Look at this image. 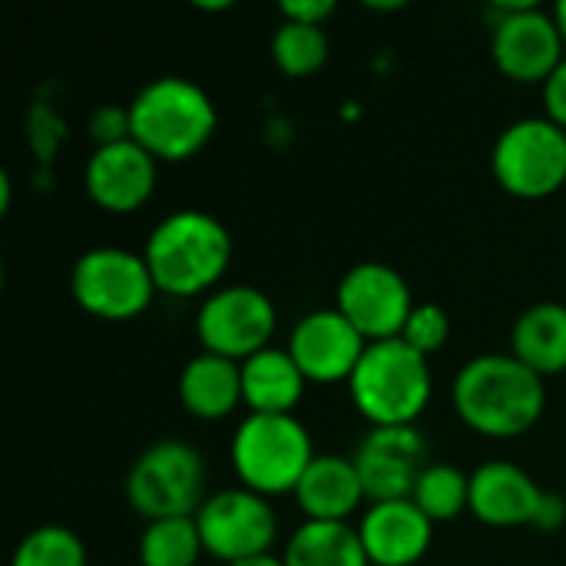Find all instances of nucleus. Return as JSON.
Returning <instances> with one entry per match:
<instances>
[{
	"label": "nucleus",
	"instance_id": "nucleus-1",
	"mask_svg": "<svg viewBox=\"0 0 566 566\" xmlns=\"http://www.w3.org/2000/svg\"><path fill=\"white\" fill-rule=\"evenodd\" d=\"M544 405V378L514 355H478L454 378V408L484 438L527 434L541 421Z\"/></svg>",
	"mask_w": 566,
	"mask_h": 566
},
{
	"label": "nucleus",
	"instance_id": "nucleus-2",
	"mask_svg": "<svg viewBox=\"0 0 566 566\" xmlns=\"http://www.w3.org/2000/svg\"><path fill=\"white\" fill-rule=\"evenodd\" d=\"M143 259L163 295H202L226 275L232 259V235L212 212L176 209L149 232Z\"/></svg>",
	"mask_w": 566,
	"mask_h": 566
},
{
	"label": "nucleus",
	"instance_id": "nucleus-3",
	"mask_svg": "<svg viewBox=\"0 0 566 566\" xmlns=\"http://www.w3.org/2000/svg\"><path fill=\"white\" fill-rule=\"evenodd\" d=\"M129 126L156 163H182L212 139L216 103L186 76H156L133 96Z\"/></svg>",
	"mask_w": 566,
	"mask_h": 566
},
{
	"label": "nucleus",
	"instance_id": "nucleus-4",
	"mask_svg": "<svg viewBox=\"0 0 566 566\" xmlns=\"http://www.w3.org/2000/svg\"><path fill=\"white\" fill-rule=\"evenodd\" d=\"M355 408L371 428L415 424L431 401V368L401 338L371 342L348 381Z\"/></svg>",
	"mask_w": 566,
	"mask_h": 566
},
{
	"label": "nucleus",
	"instance_id": "nucleus-5",
	"mask_svg": "<svg viewBox=\"0 0 566 566\" xmlns=\"http://www.w3.org/2000/svg\"><path fill=\"white\" fill-rule=\"evenodd\" d=\"M312 458V438L295 415H249L232 438V468L262 497L295 494Z\"/></svg>",
	"mask_w": 566,
	"mask_h": 566
},
{
	"label": "nucleus",
	"instance_id": "nucleus-6",
	"mask_svg": "<svg viewBox=\"0 0 566 566\" xmlns=\"http://www.w3.org/2000/svg\"><path fill=\"white\" fill-rule=\"evenodd\" d=\"M129 507L153 521L196 517L206 504V464L202 454L186 441L149 444L126 474Z\"/></svg>",
	"mask_w": 566,
	"mask_h": 566
},
{
	"label": "nucleus",
	"instance_id": "nucleus-7",
	"mask_svg": "<svg viewBox=\"0 0 566 566\" xmlns=\"http://www.w3.org/2000/svg\"><path fill=\"white\" fill-rule=\"evenodd\" d=\"M494 179L517 199H547L566 182V129L547 116L511 123L491 153Z\"/></svg>",
	"mask_w": 566,
	"mask_h": 566
},
{
	"label": "nucleus",
	"instance_id": "nucleus-8",
	"mask_svg": "<svg viewBox=\"0 0 566 566\" xmlns=\"http://www.w3.org/2000/svg\"><path fill=\"white\" fill-rule=\"evenodd\" d=\"M76 305L106 322H129L143 315L159 292L143 252L119 245H99L76 259L70 275Z\"/></svg>",
	"mask_w": 566,
	"mask_h": 566
},
{
	"label": "nucleus",
	"instance_id": "nucleus-9",
	"mask_svg": "<svg viewBox=\"0 0 566 566\" xmlns=\"http://www.w3.org/2000/svg\"><path fill=\"white\" fill-rule=\"evenodd\" d=\"M275 335V305L262 289L252 285H229L216 289L199 315H196V338L202 352L245 361L269 348Z\"/></svg>",
	"mask_w": 566,
	"mask_h": 566
},
{
	"label": "nucleus",
	"instance_id": "nucleus-10",
	"mask_svg": "<svg viewBox=\"0 0 566 566\" xmlns=\"http://www.w3.org/2000/svg\"><path fill=\"white\" fill-rule=\"evenodd\" d=\"M196 524L206 554H212L226 566L269 554L279 534V517L269 497L249 488H229L206 497V504L196 514Z\"/></svg>",
	"mask_w": 566,
	"mask_h": 566
},
{
	"label": "nucleus",
	"instance_id": "nucleus-11",
	"mask_svg": "<svg viewBox=\"0 0 566 566\" xmlns=\"http://www.w3.org/2000/svg\"><path fill=\"white\" fill-rule=\"evenodd\" d=\"M501 17L491 33V56L497 70L517 83H547L564 63V33L554 13L537 3H497Z\"/></svg>",
	"mask_w": 566,
	"mask_h": 566
},
{
	"label": "nucleus",
	"instance_id": "nucleus-12",
	"mask_svg": "<svg viewBox=\"0 0 566 566\" xmlns=\"http://www.w3.org/2000/svg\"><path fill=\"white\" fill-rule=\"evenodd\" d=\"M361 335L365 342H388L398 338L415 298L405 275L385 262H358L338 282V305H335Z\"/></svg>",
	"mask_w": 566,
	"mask_h": 566
},
{
	"label": "nucleus",
	"instance_id": "nucleus-13",
	"mask_svg": "<svg viewBox=\"0 0 566 566\" xmlns=\"http://www.w3.org/2000/svg\"><path fill=\"white\" fill-rule=\"evenodd\" d=\"M352 461L368 501H411L418 478L428 468V441L415 424L371 428Z\"/></svg>",
	"mask_w": 566,
	"mask_h": 566
},
{
	"label": "nucleus",
	"instance_id": "nucleus-14",
	"mask_svg": "<svg viewBox=\"0 0 566 566\" xmlns=\"http://www.w3.org/2000/svg\"><path fill=\"white\" fill-rule=\"evenodd\" d=\"M365 348V335L338 308H318L302 315L289 338V355L295 358L302 375L318 385L352 381Z\"/></svg>",
	"mask_w": 566,
	"mask_h": 566
},
{
	"label": "nucleus",
	"instance_id": "nucleus-15",
	"mask_svg": "<svg viewBox=\"0 0 566 566\" xmlns=\"http://www.w3.org/2000/svg\"><path fill=\"white\" fill-rule=\"evenodd\" d=\"M86 192L106 212H133L156 189V159L136 143L123 139L113 146H96L86 159Z\"/></svg>",
	"mask_w": 566,
	"mask_h": 566
},
{
	"label": "nucleus",
	"instance_id": "nucleus-16",
	"mask_svg": "<svg viewBox=\"0 0 566 566\" xmlns=\"http://www.w3.org/2000/svg\"><path fill=\"white\" fill-rule=\"evenodd\" d=\"M544 488L511 461H488L471 474V514L488 527H531Z\"/></svg>",
	"mask_w": 566,
	"mask_h": 566
},
{
	"label": "nucleus",
	"instance_id": "nucleus-17",
	"mask_svg": "<svg viewBox=\"0 0 566 566\" xmlns=\"http://www.w3.org/2000/svg\"><path fill=\"white\" fill-rule=\"evenodd\" d=\"M358 534L371 566H415L431 547L434 524L415 501H385L371 504Z\"/></svg>",
	"mask_w": 566,
	"mask_h": 566
},
{
	"label": "nucleus",
	"instance_id": "nucleus-18",
	"mask_svg": "<svg viewBox=\"0 0 566 566\" xmlns=\"http://www.w3.org/2000/svg\"><path fill=\"white\" fill-rule=\"evenodd\" d=\"M295 501L308 521L345 524L365 501L355 461L342 454H315L295 488Z\"/></svg>",
	"mask_w": 566,
	"mask_h": 566
},
{
	"label": "nucleus",
	"instance_id": "nucleus-19",
	"mask_svg": "<svg viewBox=\"0 0 566 566\" xmlns=\"http://www.w3.org/2000/svg\"><path fill=\"white\" fill-rule=\"evenodd\" d=\"M179 401L202 421L232 415L242 401V365L212 352H199L179 375Z\"/></svg>",
	"mask_w": 566,
	"mask_h": 566
},
{
	"label": "nucleus",
	"instance_id": "nucleus-20",
	"mask_svg": "<svg viewBox=\"0 0 566 566\" xmlns=\"http://www.w3.org/2000/svg\"><path fill=\"white\" fill-rule=\"evenodd\" d=\"M308 378L289 348H262L242 361V401L252 415H292Z\"/></svg>",
	"mask_w": 566,
	"mask_h": 566
},
{
	"label": "nucleus",
	"instance_id": "nucleus-21",
	"mask_svg": "<svg viewBox=\"0 0 566 566\" xmlns=\"http://www.w3.org/2000/svg\"><path fill=\"white\" fill-rule=\"evenodd\" d=\"M514 358H521L541 378L566 371V305L537 302L514 322Z\"/></svg>",
	"mask_w": 566,
	"mask_h": 566
},
{
	"label": "nucleus",
	"instance_id": "nucleus-22",
	"mask_svg": "<svg viewBox=\"0 0 566 566\" xmlns=\"http://www.w3.org/2000/svg\"><path fill=\"white\" fill-rule=\"evenodd\" d=\"M282 560L285 566H371L358 531L325 521H305L292 534Z\"/></svg>",
	"mask_w": 566,
	"mask_h": 566
},
{
	"label": "nucleus",
	"instance_id": "nucleus-23",
	"mask_svg": "<svg viewBox=\"0 0 566 566\" xmlns=\"http://www.w3.org/2000/svg\"><path fill=\"white\" fill-rule=\"evenodd\" d=\"M206 554L196 517H172L146 524L139 537V564L143 566H196Z\"/></svg>",
	"mask_w": 566,
	"mask_h": 566
},
{
	"label": "nucleus",
	"instance_id": "nucleus-24",
	"mask_svg": "<svg viewBox=\"0 0 566 566\" xmlns=\"http://www.w3.org/2000/svg\"><path fill=\"white\" fill-rule=\"evenodd\" d=\"M411 501L424 511L431 524L454 521L458 514L471 511V474L451 464H428Z\"/></svg>",
	"mask_w": 566,
	"mask_h": 566
},
{
	"label": "nucleus",
	"instance_id": "nucleus-25",
	"mask_svg": "<svg viewBox=\"0 0 566 566\" xmlns=\"http://www.w3.org/2000/svg\"><path fill=\"white\" fill-rule=\"evenodd\" d=\"M272 60L285 76H308L328 60V36L322 27L282 20L272 36Z\"/></svg>",
	"mask_w": 566,
	"mask_h": 566
},
{
	"label": "nucleus",
	"instance_id": "nucleus-26",
	"mask_svg": "<svg viewBox=\"0 0 566 566\" xmlns=\"http://www.w3.org/2000/svg\"><path fill=\"white\" fill-rule=\"evenodd\" d=\"M10 566H86V547L70 527L46 524L17 544Z\"/></svg>",
	"mask_w": 566,
	"mask_h": 566
},
{
	"label": "nucleus",
	"instance_id": "nucleus-27",
	"mask_svg": "<svg viewBox=\"0 0 566 566\" xmlns=\"http://www.w3.org/2000/svg\"><path fill=\"white\" fill-rule=\"evenodd\" d=\"M405 345H411L418 355H434L444 348V342L451 338V315L434 305V302H424V305H415L401 335H398Z\"/></svg>",
	"mask_w": 566,
	"mask_h": 566
},
{
	"label": "nucleus",
	"instance_id": "nucleus-28",
	"mask_svg": "<svg viewBox=\"0 0 566 566\" xmlns=\"http://www.w3.org/2000/svg\"><path fill=\"white\" fill-rule=\"evenodd\" d=\"M90 136L96 139V146H113L123 139H133V126H129V106H96V113L90 116Z\"/></svg>",
	"mask_w": 566,
	"mask_h": 566
},
{
	"label": "nucleus",
	"instance_id": "nucleus-29",
	"mask_svg": "<svg viewBox=\"0 0 566 566\" xmlns=\"http://www.w3.org/2000/svg\"><path fill=\"white\" fill-rule=\"evenodd\" d=\"M279 10H282L285 20L322 27V23L335 13V3H332V0H285Z\"/></svg>",
	"mask_w": 566,
	"mask_h": 566
},
{
	"label": "nucleus",
	"instance_id": "nucleus-30",
	"mask_svg": "<svg viewBox=\"0 0 566 566\" xmlns=\"http://www.w3.org/2000/svg\"><path fill=\"white\" fill-rule=\"evenodd\" d=\"M544 109H547V119H554L566 129V56L544 83Z\"/></svg>",
	"mask_w": 566,
	"mask_h": 566
},
{
	"label": "nucleus",
	"instance_id": "nucleus-31",
	"mask_svg": "<svg viewBox=\"0 0 566 566\" xmlns=\"http://www.w3.org/2000/svg\"><path fill=\"white\" fill-rule=\"evenodd\" d=\"M566 521V494H554V491H544L541 497V507H537V517L531 527H537L541 534H554L560 531Z\"/></svg>",
	"mask_w": 566,
	"mask_h": 566
},
{
	"label": "nucleus",
	"instance_id": "nucleus-32",
	"mask_svg": "<svg viewBox=\"0 0 566 566\" xmlns=\"http://www.w3.org/2000/svg\"><path fill=\"white\" fill-rule=\"evenodd\" d=\"M229 566H285L282 557H272V554H262V557H249V560H239V564Z\"/></svg>",
	"mask_w": 566,
	"mask_h": 566
},
{
	"label": "nucleus",
	"instance_id": "nucleus-33",
	"mask_svg": "<svg viewBox=\"0 0 566 566\" xmlns=\"http://www.w3.org/2000/svg\"><path fill=\"white\" fill-rule=\"evenodd\" d=\"M554 20H557V27H560V33H564V43H566V0H560V3L554 7Z\"/></svg>",
	"mask_w": 566,
	"mask_h": 566
},
{
	"label": "nucleus",
	"instance_id": "nucleus-34",
	"mask_svg": "<svg viewBox=\"0 0 566 566\" xmlns=\"http://www.w3.org/2000/svg\"><path fill=\"white\" fill-rule=\"evenodd\" d=\"M564 494H566V491H564Z\"/></svg>",
	"mask_w": 566,
	"mask_h": 566
}]
</instances>
